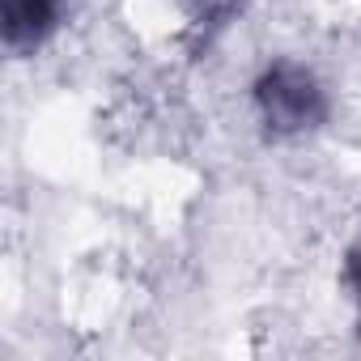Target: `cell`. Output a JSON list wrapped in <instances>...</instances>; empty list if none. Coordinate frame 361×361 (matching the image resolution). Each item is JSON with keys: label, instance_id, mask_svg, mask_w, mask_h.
I'll return each mask as SVG.
<instances>
[{"label": "cell", "instance_id": "obj_3", "mask_svg": "<svg viewBox=\"0 0 361 361\" xmlns=\"http://www.w3.org/2000/svg\"><path fill=\"white\" fill-rule=\"evenodd\" d=\"M353 285H357V293H361V251L353 255Z\"/></svg>", "mask_w": 361, "mask_h": 361}, {"label": "cell", "instance_id": "obj_1", "mask_svg": "<svg viewBox=\"0 0 361 361\" xmlns=\"http://www.w3.org/2000/svg\"><path fill=\"white\" fill-rule=\"evenodd\" d=\"M259 106H264L268 123L293 132V128H310L323 115V94H319V85L306 68L276 64L259 81Z\"/></svg>", "mask_w": 361, "mask_h": 361}, {"label": "cell", "instance_id": "obj_2", "mask_svg": "<svg viewBox=\"0 0 361 361\" xmlns=\"http://www.w3.org/2000/svg\"><path fill=\"white\" fill-rule=\"evenodd\" d=\"M56 26V0H5V43L35 47Z\"/></svg>", "mask_w": 361, "mask_h": 361}]
</instances>
